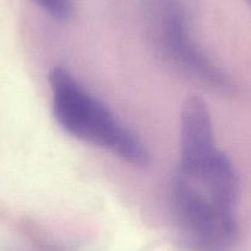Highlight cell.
Instances as JSON below:
<instances>
[{
    "label": "cell",
    "instance_id": "cell-2",
    "mask_svg": "<svg viewBox=\"0 0 251 251\" xmlns=\"http://www.w3.org/2000/svg\"><path fill=\"white\" fill-rule=\"evenodd\" d=\"M173 207L181 234L196 251H229L238 238L234 211L217 204L191 181L176 174Z\"/></svg>",
    "mask_w": 251,
    "mask_h": 251
},
{
    "label": "cell",
    "instance_id": "cell-5",
    "mask_svg": "<svg viewBox=\"0 0 251 251\" xmlns=\"http://www.w3.org/2000/svg\"><path fill=\"white\" fill-rule=\"evenodd\" d=\"M43 11L55 19H68L73 13V0H32Z\"/></svg>",
    "mask_w": 251,
    "mask_h": 251
},
{
    "label": "cell",
    "instance_id": "cell-1",
    "mask_svg": "<svg viewBox=\"0 0 251 251\" xmlns=\"http://www.w3.org/2000/svg\"><path fill=\"white\" fill-rule=\"evenodd\" d=\"M48 80L53 112L64 131L132 165H148L149 153L138 137L67 69L53 68Z\"/></svg>",
    "mask_w": 251,
    "mask_h": 251
},
{
    "label": "cell",
    "instance_id": "cell-4",
    "mask_svg": "<svg viewBox=\"0 0 251 251\" xmlns=\"http://www.w3.org/2000/svg\"><path fill=\"white\" fill-rule=\"evenodd\" d=\"M219 151L214 141L211 113L201 98L192 96L182 106L180 118L181 173H192Z\"/></svg>",
    "mask_w": 251,
    "mask_h": 251
},
{
    "label": "cell",
    "instance_id": "cell-3",
    "mask_svg": "<svg viewBox=\"0 0 251 251\" xmlns=\"http://www.w3.org/2000/svg\"><path fill=\"white\" fill-rule=\"evenodd\" d=\"M160 47L176 71L204 88L228 91L231 84L226 74L201 53L188 35L182 11L176 6L165 9L159 26Z\"/></svg>",
    "mask_w": 251,
    "mask_h": 251
},
{
    "label": "cell",
    "instance_id": "cell-6",
    "mask_svg": "<svg viewBox=\"0 0 251 251\" xmlns=\"http://www.w3.org/2000/svg\"><path fill=\"white\" fill-rule=\"evenodd\" d=\"M246 1H248L249 4H251V0H246Z\"/></svg>",
    "mask_w": 251,
    "mask_h": 251
}]
</instances>
